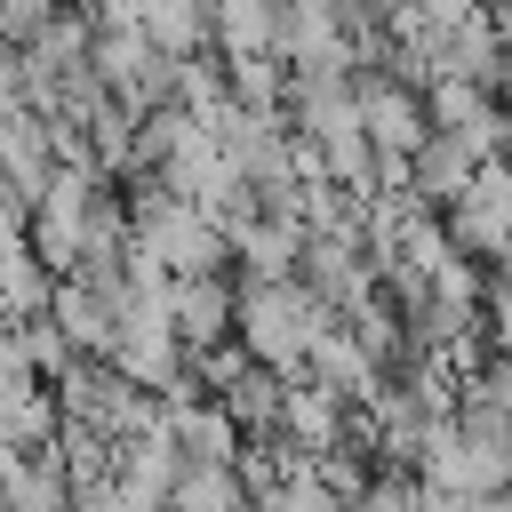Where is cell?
<instances>
[{
  "label": "cell",
  "instance_id": "1",
  "mask_svg": "<svg viewBox=\"0 0 512 512\" xmlns=\"http://www.w3.org/2000/svg\"><path fill=\"white\" fill-rule=\"evenodd\" d=\"M336 312L288 272V280H240V320H232V336L256 352V360H272L280 376H296L304 360H312V336L328 328Z\"/></svg>",
  "mask_w": 512,
  "mask_h": 512
},
{
  "label": "cell",
  "instance_id": "2",
  "mask_svg": "<svg viewBox=\"0 0 512 512\" xmlns=\"http://www.w3.org/2000/svg\"><path fill=\"white\" fill-rule=\"evenodd\" d=\"M440 216H448V240H456L464 256H480V264H512V152L480 160L472 184H464Z\"/></svg>",
  "mask_w": 512,
  "mask_h": 512
},
{
  "label": "cell",
  "instance_id": "3",
  "mask_svg": "<svg viewBox=\"0 0 512 512\" xmlns=\"http://www.w3.org/2000/svg\"><path fill=\"white\" fill-rule=\"evenodd\" d=\"M232 320H240V288L224 272H176L168 280V328L184 336V352L232 344Z\"/></svg>",
  "mask_w": 512,
  "mask_h": 512
},
{
  "label": "cell",
  "instance_id": "4",
  "mask_svg": "<svg viewBox=\"0 0 512 512\" xmlns=\"http://www.w3.org/2000/svg\"><path fill=\"white\" fill-rule=\"evenodd\" d=\"M472 168H480V152H472L456 128H432V136L408 152V168H400V192H408V200H424V208H448V200L472 184Z\"/></svg>",
  "mask_w": 512,
  "mask_h": 512
},
{
  "label": "cell",
  "instance_id": "5",
  "mask_svg": "<svg viewBox=\"0 0 512 512\" xmlns=\"http://www.w3.org/2000/svg\"><path fill=\"white\" fill-rule=\"evenodd\" d=\"M56 264L32 248V240H0V312L8 320H40L48 304H56Z\"/></svg>",
  "mask_w": 512,
  "mask_h": 512
},
{
  "label": "cell",
  "instance_id": "6",
  "mask_svg": "<svg viewBox=\"0 0 512 512\" xmlns=\"http://www.w3.org/2000/svg\"><path fill=\"white\" fill-rule=\"evenodd\" d=\"M168 512H248L240 464H184L176 488H168Z\"/></svg>",
  "mask_w": 512,
  "mask_h": 512
},
{
  "label": "cell",
  "instance_id": "7",
  "mask_svg": "<svg viewBox=\"0 0 512 512\" xmlns=\"http://www.w3.org/2000/svg\"><path fill=\"white\" fill-rule=\"evenodd\" d=\"M144 32L168 56H200L208 48V0H144Z\"/></svg>",
  "mask_w": 512,
  "mask_h": 512
},
{
  "label": "cell",
  "instance_id": "8",
  "mask_svg": "<svg viewBox=\"0 0 512 512\" xmlns=\"http://www.w3.org/2000/svg\"><path fill=\"white\" fill-rule=\"evenodd\" d=\"M480 8H496V16H512V0H480Z\"/></svg>",
  "mask_w": 512,
  "mask_h": 512
}]
</instances>
